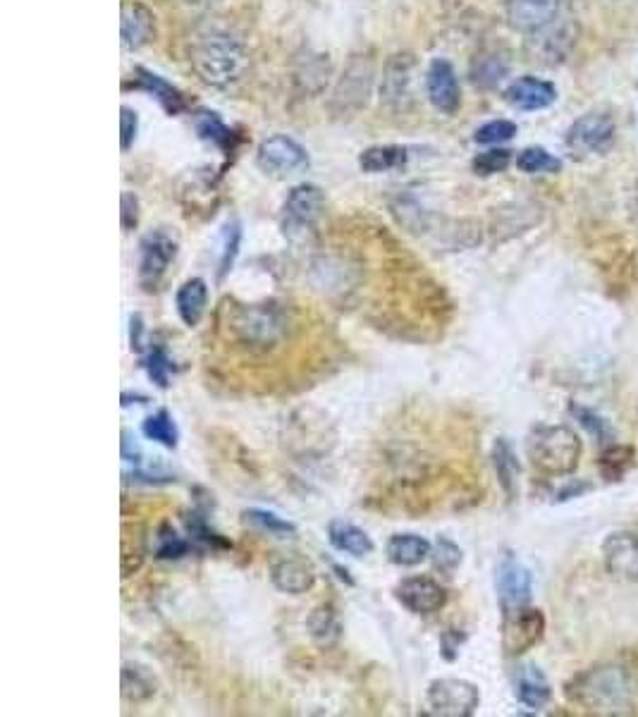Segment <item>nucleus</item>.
<instances>
[{
  "instance_id": "obj_1",
  "label": "nucleus",
  "mask_w": 638,
  "mask_h": 717,
  "mask_svg": "<svg viewBox=\"0 0 638 717\" xmlns=\"http://www.w3.org/2000/svg\"><path fill=\"white\" fill-rule=\"evenodd\" d=\"M567 698L591 715L638 713V672L624 665H598L576 674Z\"/></svg>"
},
{
  "instance_id": "obj_2",
  "label": "nucleus",
  "mask_w": 638,
  "mask_h": 717,
  "mask_svg": "<svg viewBox=\"0 0 638 717\" xmlns=\"http://www.w3.org/2000/svg\"><path fill=\"white\" fill-rule=\"evenodd\" d=\"M192 67L208 87L232 89L247 77L249 51L225 29H208L192 44Z\"/></svg>"
},
{
  "instance_id": "obj_3",
  "label": "nucleus",
  "mask_w": 638,
  "mask_h": 717,
  "mask_svg": "<svg viewBox=\"0 0 638 717\" xmlns=\"http://www.w3.org/2000/svg\"><path fill=\"white\" fill-rule=\"evenodd\" d=\"M581 438L569 426H536L526 438V455L533 469L545 476H567L581 459Z\"/></svg>"
},
{
  "instance_id": "obj_4",
  "label": "nucleus",
  "mask_w": 638,
  "mask_h": 717,
  "mask_svg": "<svg viewBox=\"0 0 638 717\" xmlns=\"http://www.w3.org/2000/svg\"><path fill=\"white\" fill-rule=\"evenodd\" d=\"M287 316L282 306L266 302V304H247L232 309L228 316V330L239 345L249 349H268L280 337L285 335Z\"/></svg>"
},
{
  "instance_id": "obj_5",
  "label": "nucleus",
  "mask_w": 638,
  "mask_h": 717,
  "mask_svg": "<svg viewBox=\"0 0 638 717\" xmlns=\"http://www.w3.org/2000/svg\"><path fill=\"white\" fill-rule=\"evenodd\" d=\"M481 703V691L474 682L457 677H440L428 684L426 708L438 717H471Z\"/></svg>"
},
{
  "instance_id": "obj_6",
  "label": "nucleus",
  "mask_w": 638,
  "mask_h": 717,
  "mask_svg": "<svg viewBox=\"0 0 638 717\" xmlns=\"http://www.w3.org/2000/svg\"><path fill=\"white\" fill-rule=\"evenodd\" d=\"M177 237L170 230L158 228L141 239L139 244V283L146 290H156L170 263L177 256Z\"/></svg>"
},
{
  "instance_id": "obj_7",
  "label": "nucleus",
  "mask_w": 638,
  "mask_h": 717,
  "mask_svg": "<svg viewBox=\"0 0 638 717\" xmlns=\"http://www.w3.org/2000/svg\"><path fill=\"white\" fill-rule=\"evenodd\" d=\"M545 634V615L541 610L521 605V608L505 610L502 620V651L512 658L531 651Z\"/></svg>"
},
{
  "instance_id": "obj_8",
  "label": "nucleus",
  "mask_w": 638,
  "mask_h": 717,
  "mask_svg": "<svg viewBox=\"0 0 638 717\" xmlns=\"http://www.w3.org/2000/svg\"><path fill=\"white\" fill-rule=\"evenodd\" d=\"M325 208V196L316 185H297L282 204V228L285 235L299 237L316 228Z\"/></svg>"
},
{
  "instance_id": "obj_9",
  "label": "nucleus",
  "mask_w": 638,
  "mask_h": 717,
  "mask_svg": "<svg viewBox=\"0 0 638 717\" xmlns=\"http://www.w3.org/2000/svg\"><path fill=\"white\" fill-rule=\"evenodd\" d=\"M256 163L266 175L285 180V177H292L309 168V153L294 139L285 137V134H275V137L261 142Z\"/></svg>"
},
{
  "instance_id": "obj_10",
  "label": "nucleus",
  "mask_w": 638,
  "mask_h": 717,
  "mask_svg": "<svg viewBox=\"0 0 638 717\" xmlns=\"http://www.w3.org/2000/svg\"><path fill=\"white\" fill-rule=\"evenodd\" d=\"M562 0H507V22L514 32L538 36L557 27Z\"/></svg>"
},
{
  "instance_id": "obj_11",
  "label": "nucleus",
  "mask_w": 638,
  "mask_h": 717,
  "mask_svg": "<svg viewBox=\"0 0 638 717\" xmlns=\"http://www.w3.org/2000/svg\"><path fill=\"white\" fill-rule=\"evenodd\" d=\"M617 137V125L610 115L605 113H588L579 118L569 127L567 146L576 156L579 153H607L612 149Z\"/></svg>"
},
{
  "instance_id": "obj_12",
  "label": "nucleus",
  "mask_w": 638,
  "mask_h": 717,
  "mask_svg": "<svg viewBox=\"0 0 638 717\" xmlns=\"http://www.w3.org/2000/svg\"><path fill=\"white\" fill-rule=\"evenodd\" d=\"M495 588H498L502 610L529 605L533 593V576L529 567L514 553H505L498 565V572H495Z\"/></svg>"
},
{
  "instance_id": "obj_13",
  "label": "nucleus",
  "mask_w": 638,
  "mask_h": 717,
  "mask_svg": "<svg viewBox=\"0 0 638 717\" xmlns=\"http://www.w3.org/2000/svg\"><path fill=\"white\" fill-rule=\"evenodd\" d=\"M395 598L414 615H435L447 605V588L433 576H407L395 586Z\"/></svg>"
},
{
  "instance_id": "obj_14",
  "label": "nucleus",
  "mask_w": 638,
  "mask_h": 717,
  "mask_svg": "<svg viewBox=\"0 0 638 717\" xmlns=\"http://www.w3.org/2000/svg\"><path fill=\"white\" fill-rule=\"evenodd\" d=\"M603 562L612 579L638 581V533H610L603 541Z\"/></svg>"
},
{
  "instance_id": "obj_15",
  "label": "nucleus",
  "mask_w": 638,
  "mask_h": 717,
  "mask_svg": "<svg viewBox=\"0 0 638 717\" xmlns=\"http://www.w3.org/2000/svg\"><path fill=\"white\" fill-rule=\"evenodd\" d=\"M271 581L280 593L302 596L316 586V567L302 555H285L271 565Z\"/></svg>"
},
{
  "instance_id": "obj_16",
  "label": "nucleus",
  "mask_w": 638,
  "mask_h": 717,
  "mask_svg": "<svg viewBox=\"0 0 638 717\" xmlns=\"http://www.w3.org/2000/svg\"><path fill=\"white\" fill-rule=\"evenodd\" d=\"M426 91L431 103L440 113H457L459 103H462V91H459L455 67L447 63V60H433L431 67H428Z\"/></svg>"
},
{
  "instance_id": "obj_17",
  "label": "nucleus",
  "mask_w": 638,
  "mask_h": 717,
  "mask_svg": "<svg viewBox=\"0 0 638 717\" xmlns=\"http://www.w3.org/2000/svg\"><path fill=\"white\" fill-rule=\"evenodd\" d=\"M120 36L122 46L127 51H137L144 48L156 36V17L146 5L127 0L122 3V17H120Z\"/></svg>"
},
{
  "instance_id": "obj_18",
  "label": "nucleus",
  "mask_w": 638,
  "mask_h": 717,
  "mask_svg": "<svg viewBox=\"0 0 638 717\" xmlns=\"http://www.w3.org/2000/svg\"><path fill=\"white\" fill-rule=\"evenodd\" d=\"M505 98L519 110H543L555 103L557 91L550 82L538 77H521L505 91Z\"/></svg>"
},
{
  "instance_id": "obj_19",
  "label": "nucleus",
  "mask_w": 638,
  "mask_h": 717,
  "mask_svg": "<svg viewBox=\"0 0 638 717\" xmlns=\"http://www.w3.org/2000/svg\"><path fill=\"white\" fill-rule=\"evenodd\" d=\"M514 694L521 706L541 710L552 701L550 682L536 665H524L514 672Z\"/></svg>"
},
{
  "instance_id": "obj_20",
  "label": "nucleus",
  "mask_w": 638,
  "mask_h": 717,
  "mask_svg": "<svg viewBox=\"0 0 638 717\" xmlns=\"http://www.w3.org/2000/svg\"><path fill=\"white\" fill-rule=\"evenodd\" d=\"M328 541L337 553L352 557H366L376 550V543L361 526L347 522V519H330L328 522Z\"/></svg>"
},
{
  "instance_id": "obj_21",
  "label": "nucleus",
  "mask_w": 638,
  "mask_h": 717,
  "mask_svg": "<svg viewBox=\"0 0 638 717\" xmlns=\"http://www.w3.org/2000/svg\"><path fill=\"white\" fill-rule=\"evenodd\" d=\"M175 309L187 328H196L204 321L208 309V285L201 278H189L175 294Z\"/></svg>"
},
{
  "instance_id": "obj_22",
  "label": "nucleus",
  "mask_w": 638,
  "mask_h": 717,
  "mask_svg": "<svg viewBox=\"0 0 638 717\" xmlns=\"http://www.w3.org/2000/svg\"><path fill=\"white\" fill-rule=\"evenodd\" d=\"M433 545L419 533H395L385 545L388 560L397 567H416L431 557Z\"/></svg>"
},
{
  "instance_id": "obj_23",
  "label": "nucleus",
  "mask_w": 638,
  "mask_h": 717,
  "mask_svg": "<svg viewBox=\"0 0 638 717\" xmlns=\"http://www.w3.org/2000/svg\"><path fill=\"white\" fill-rule=\"evenodd\" d=\"M122 698L132 706H139V703L151 701L153 696L158 694V679L146 665L139 663H125L122 665Z\"/></svg>"
},
{
  "instance_id": "obj_24",
  "label": "nucleus",
  "mask_w": 638,
  "mask_h": 717,
  "mask_svg": "<svg viewBox=\"0 0 638 717\" xmlns=\"http://www.w3.org/2000/svg\"><path fill=\"white\" fill-rule=\"evenodd\" d=\"M306 629H309L311 641H314L318 648H335L342 639V622L335 605H316V608L311 610V615L306 617Z\"/></svg>"
},
{
  "instance_id": "obj_25",
  "label": "nucleus",
  "mask_w": 638,
  "mask_h": 717,
  "mask_svg": "<svg viewBox=\"0 0 638 717\" xmlns=\"http://www.w3.org/2000/svg\"><path fill=\"white\" fill-rule=\"evenodd\" d=\"M493 467L495 474H498L500 488L505 490L509 500L517 498L519 490V476H521V464L517 452H514L512 443L507 438H498L493 445Z\"/></svg>"
},
{
  "instance_id": "obj_26",
  "label": "nucleus",
  "mask_w": 638,
  "mask_h": 717,
  "mask_svg": "<svg viewBox=\"0 0 638 717\" xmlns=\"http://www.w3.org/2000/svg\"><path fill=\"white\" fill-rule=\"evenodd\" d=\"M407 163V149L402 146H371L361 153L359 165L364 173H388V170H397Z\"/></svg>"
},
{
  "instance_id": "obj_27",
  "label": "nucleus",
  "mask_w": 638,
  "mask_h": 717,
  "mask_svg": "<svg viewBox=\"0 0 638 717\" xmlns=\"http://www.w3.org/2000/svg\"><path fill=\"white\" fill-rule=\"evenodd\" d=\"M141 433L146 440H153V443L168 447V450H175L180 443V431H177L173 414L168 409H158L156 414L146 416L144 424H141Z\"/></svg>"
},
{
  "instance_id": "obj_28",
  "label": "nucleus",
  "mask_w": 638,
  "mask_h": 717,
  "mask_svg": "<svg viewBox=\"0 0 638 717\" xmlns=\"http://www.w3.org/2000/svg\"><path fill=\"white\" fill-rule=\"evenodd\" d=\"M409 72L411 60L409 55H395L388 63L383 77V98L388 103H400L409 91Z\"/></svg>"
},
{
  "instance_id": "obj_29",
  "label": "nucleus",
  "mask_w": 638,
  "mask_h": 717,
  "mask_svg": "<svg viewBox=\"0 0 638 717\" xmlns=\"http://www.w3.org/2000/svg\"><path fill=\"white\" fill-rule=\"evenodd\" d=\"M371 75V65L364 67V63H359V60L349 65L345 79H342L340 84V91H337V101H357V106L366 103L368 87H371Z\"/></svg>"
},
{
  "instance_id": "obj_30",
  "label": "nucleus",
  "mask_w": 638,
  "mask_h": 717,
  "mask_svg": "<svg viewBox=\"0 0 638 717\" xmlns=\"http://www.w3.org/2000/svg\"><path fill=\"white\" fill-rule=\"evenodd\" d=\"M141 366H144L146 376L151 378L153 383L158 385L161 390H168L170 388V378H173V373L177 371L175 361L173 357L168 354V349H165L163 345H151L149 352H146V357L141 359Z\"/></svg>"
},
{
  "instance_id": "obj_31",
  "label": "nucleus",
  "mask_w": 638,
  "mask_h": 717,
  "mask_svg": "<svg viewBox=\"0 0 638 717\" xmlns=\"http://www.w3.org/2000/svg\"><path fill=\"white\" fill-rule=\"evenodd\" d=\"M242 522L251 526V529H259L268 536L275 538H294L297 536V526L287 519H282L280 514H275L271 510H244L242 512Z\"/></svg>"
},
{
  "instance_id": "obj_32",
  "label": "nucleus",
  "mask_w": 638,
  "mask_h": 717,
  "mask_svg": "<svg viewBox=\"0 0 638 717\" xmlns=\"http://www.w3.org/2000/svg\"><path fill=\"white\" fill-rule=\"evenodd\" d=\"M184 526H187L189 541L201 545V548H211V550H230L232 548L230 541H225L218 531H213L211 526H208L206 517L201 512L184 514Z\"/></svg>"
},
{
  "instance_id": "obj_33",
  "label": "nucleus",
  "mask_w": 638,
  "mask_h": 717,
  "mask_svg": "<svg viewBox=\"0 0 638 717\" xmlns=\"http://www.w3.org/2000/svg\"><path fill=\"white\" fill-rule=\"evenodd\" d=\"M636 450L629 445H610L600 455V471L607 481H619L627 471L634 467Z\"/></svg>"
},
{
  "instance_id": "obj_34",
  "label": "nucleus",
  "mask_w": 638,
  "mask_h": 717,
  "mask_svg": "<svg viewBox=\"0 0 638 717\" xmlns=\"http://www.w3.org/2000/svg\"><path fill=\"white\" fill-rule=\"evenodd\" d=\"M194 550V543L182 538L180 533L173 529V524H161V529L156 533V548H153V555L158 560H182Z\"/></svg>"
},
{
  "instance_id": "obj_35",
  "label": "nucleus",
  "mask_w": 638,
  "mask_h": 717,
  "mask_svg": "<svg viewBox=\"0 0 638 717\" xmlns=\"http://www.w3.org/2000/svg\"><path fill=\"white\" fill-rule=\"evenodd\" d=\"M517 165L521 173L538 175V173H557L562 168L560 158L552 156L550 151L541 149V146H531V149H524L519 153Z\"/></svg>"
},
{
  "instance_id": "obj_36",
  "label": "nucleus",
  "mask_w": 638,
  "mask_h": 717,
  "mask_svg": "<svg viewBox=\"0 0 638 717\" xmlns=\"http://www.w3.org/2000/svg\"><path fill=\"white\" fill-rule=\"evenodd\" d=\"M139 75H141V77H139V87L146 89V91H149V94L156 96L158 101H161L163 106L170 110V113H177V110L184 108V101H182L180 91L170 87L168 82H163L161 77L151 75V72H144V70H139Z\"/></svg>"
},
{
  "instance_id": "obj_37",
  "label": "nucleus",
  "mask_w": 638,
  "mask_h": 717,
  "mask_svg": "<svg viewBox=\"0 0 638 717\" xmlns=\"http://www.w3.org/2000/svg\"><path fill=\"white\" fill-rule=\"evenodd\" d=\"M239 244H242V228H239V223H228L223 230V249H220L218 280H223L225 275L232 271V263H235L237 254H239Z\"/></svg>"
},
{
  "instance_id": "obj_38",
  "label": "nucleus",
  "mask_w": 638,
  "mask_h": 717,
  "mask_svg": "<svg viewBox=\"0 0 638 717\" xmlns=\"http://www.w3.org/2000/svg\"><path fill=\"white\" fill-rule=\"evenodd\" d=\"M431 555H433L435 569H440V572H445V574H452L459 565H462V548L445 536H438Z\"/></svg>"
},
{
  "instance_id": "obj_39",
  "label": "nucleus",
  "mask_w": 638,
  "mask_h": 717,
  "mask_svg": "<svg viewBox=\"0 0 638 717\" xmlns=\"http://www.w3.org/2000/svg\"><path fill=\"white\" fill-rule=\"evenodd\" d=\"M512 163V151L507 149H493L486 153H478L474 158V173L476 175H495L509 168Z\"/></svg>"
},
{
  "instance_id": "obj_40",
  "label": "nucleus",
  "mask_w": 638,
  "mask_h": 717,
  "mask_svg": "<svg viewBox=\"0 0 638 717\" xmlns=\"http://www.w3.org/2000/svg\"><path fill=\"white\" fill-rule=\"evenodd\" d=\"M514 134H517V125H514V122L493 120L476 132V142L478 144H502V142H509Z\"/></svg>"
},
{
  "instance_id": "obj_41",
  "label": "nucleus",
  "mask_w": 638,
  "mask_h": 717,
  "mask_svg": "<svg viewBox=\"0 0 638 717\" xmlns=\"http://www.w3.org/2000/svg\"><path fill=\"white\" fill-rule=\"evenodd\" d=\"M572 414L579 419V424L586 428L588 433L593 435L595 443H607L610 440V426H607V421L603 419V416H598L595 412H591V409H584V407H572Z\"/></svg>"
},
{
  "instance_id": "obj_42",
  "label": "nucleus",
  "mask_w": 638,
  "mask_h": 717,
  "mask_svg": "<svg viewBox=\"0 0 638 717\" xmlns=\"http://www.w3.org/2000/svg\"><path fill=\"white\" fill-rule=\"evenodd\" d=\"M196 127H199V134L208 142L218 144V146H228L230 142V132L228 127L220 122V118L216 113H204L199 120H196Z\"/></svg>"
},
{
  "instance_id": "obj_43",
  "label": "nucleus",
  "mask_w": 638,
  "mask_h": 717,
  "mask_svg": "<svg viewBox=\"0 0 638 717\" xmlns=\"http://www.w3.org/2000/svg\"><path fill=\"white\" fill-rule=\"evenodd\" d=\"M144 565V550L141 545L125 541L122 543V579H130Z\"/></svg>"
},
{
  "instance_id": "obj_44",
  "label": "nucleus",
  "mask_w": 638,
  "mask_h": 717,
  "mask_svg": "<svg viewBox=\"0 0 638 717\" xmlns=\"http://www.w3.org/2000/svg\"><path fill=\"white\" fill-rule=\"evenodd\" d=\"M137 113L132 108H122L120 110V134H122V151H130V146L134 144V137H137Z\"/></svg>"
},
{
  "instance_id": "obj_45",
  "label": "nucleus",
  "mask_w": 638,
  "mask_h": 717,
  "mask_svg": "<svg viewBox=\"0 0 638 717\" xmlns=\"http://www.w3.org/2000/svg\"><path fill=\"white\" fill-rule=\"evenodd\" d=\"M464 641H466V634L459 629H447L445 634L440 636V653H443V658L447 660V663L457 660L459 648H462Z\"/></svg>"
},
{
  "instance_id": "obj_46",
  "label": "nucleus",
  "mask_w": 638,
  "mask_h": 717,
  "mask_svg": "<svg viewBox=\"0 0 638 717\" xmlns=\"http://www.w3.org/2000/svg\"><path fill=\"white\" fill-rule=\"evenodd\" d=\"M120 220H122V230L125 232H132L139 225V199L132 192L122 194Z\"/></svg>"
},
{
  "instance_id": "obj_47",
  "label": "nucleus",
  "mask_w": 638,
  "mask_h": 717,
  "mask_svg": "<svg viewBox=\"0 0 638 717\" xmlns=\"http://www.w3.org/2000/svg\"><path fill=\"white\" fill-rule=\"evenodd\" d=\"M127 478H132V481H137V483H149V486H161V483H175V476L165 474V471L137 469V471H132V474Z\"/></svg>"
},
{
  "instance_id": "obj_48",
  "label": "nucleus",
  "mask_w": 638,
  "mask_h": 717,
  "mask_svg": "<svg viewBox=\"0 0 638 717\" xmlns=\"http://www.w3.org/2000/svg\"><path fill=\"white\" fill-rule=\"evenodd\" d=\"M132 328H130V342H132V352L141 354L144 352V321H141V316H132L130 318Z\"/></svg>"
},
{
  "instance_id": "obj_49",
  "label": "nucleus",
  "mask_w": 638,
  "mask_h": 717,
  "mask_svg": "<svg viewBox=\"0 0 638 717\" xmlns=\"http://www.w3.org/2000/svg\"><path fill=\"white\" fill-rule=\"evenodd\" d=\"M141 452L137 443L132 440V433L130 431H122V459L125 462H132V464H139L141 462Z\"/></svg>"
},
{
  "instance_id": "obj_50",
  "label": "nucleus",
  "mask_w": 638,
  "mask_h": 717,
  "mask_svg": "<svg viewBox=\"0 0 638 717\" xmlns=\"http://www.w3.org/2000/svg\"><path fill=\"white\" fill-rule=\"evenodd\" d=\"M151 400H149V397H146V395H141V392H130V390H125V392H122V397H120V404H122V407H132V404H149Z\"/></svg>"
},
{
  "instance_id": "obj_51",
  "label": "nucleus",
  "mask_w": 638,
  "mask_h": 717,
  "mask_svg": "<svg viewBox=\"0 0 638 717\" xmlns=\"http://www.w3.org/2000/svg\"><path fill=\"white\" fill-rule=\"evenodd\" d=\"M586 490H591V486H588V483H586V486H576V483H574V486H569L567 490H562V493H557V500H569V498H576V495L586 493Z\"/></svg>"
},
{
  "instance_id": "obj_52",
  "label": "nucleus",
  "mask_w": 638,
  "mask_h": 717,
  "mask_svg": "<svg viewBox=\"0 0 638 717\" xmlns=\"http://www.w3.org/2000/svg\"><path fill=\"white\" fill-rule=\"evenodd\" d=\"M330 567H333V572H335V576H337V579H340V581H345V584H347V586H354V579H352V576H349V569H347V567L337 565V562H330Z\"/></svg>"
}]
</instances>
